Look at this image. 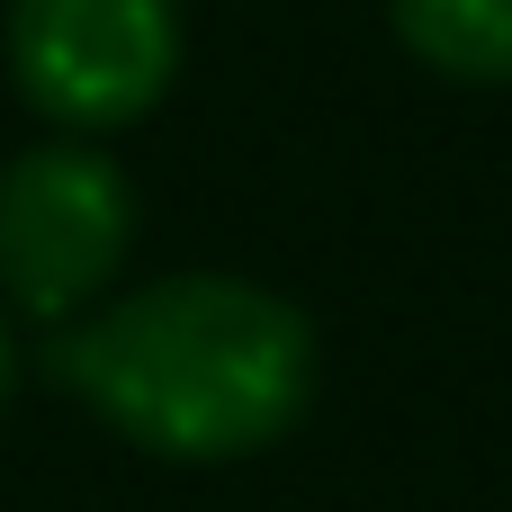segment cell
I'll use <instances>...</instances> for the list:
<instances>
[{
	"label": "cell",
	"instance_id": "obj_3",
	"mask_svg": "<svg viewBox=\"0 0 512 512\" xmlns=\"http://www.w3.org/2000/svg\"><path fill=\"white\" fill-rule=\"evenodd\" d=\"M180 72L171 0H9V81L63 135L135 126Z\"/></svg>",
	"mask_w": 512,
	"mask_h": 512
},
{
	"label": "cell",
	"instance_id": "obj_5",
	"mask_svg": "<svg viewBox=\"0 0 512 512\" xmlns=\"http://www.w3.org/2000/svg\"><path fill=\"white\" fill-rule=\"evenodd\" d=\"M9 387H18V342H9V315H0V405H9Z\"/></svg>",
	"mask_w": 512,
	"mask_h": 512
},
{
	"label": "cell",
	"instance_id": "obj_4",
	"mask_svg": "<svg viewBox=\"0 0 512 512\" xmlns=\"http://www.w3.org/2000/svg\"><path fill=\"white\" fill-rule=\"evenodd\" d=\"M387 18L441 81H512V0H387Z\"/></svg>",
	"mask_w": 512,
	"mask_h": 512
},
{
	"label": "cell",
	"instance_id": "obj_1",
	"mask_svg": "<svg viewBox=\"0 0 512 512\" xmlns=\"http://www.w3.org/2000/svg\"><path fill=\"white\" fill-rule=\"evenodd\" d=\"M45 369L135 450L180 468H225L288 441L315 405V324L225 270L153 279L90 324H63Z\"/></svg>",
	"mask_w": 512,
	"mask_h": 512
},
{
	"label": "cell",
	"instance_id": "obj_2",
	"mask_svg": "<svg viewBox=\"0 0 512 512\" xmlns=\"http://www.w3.org/2000/svg\"><path fill=\"white\" fill-rule=\"evenodd\" d=\"M135 252V180L90 144L54 135L0 162V297L36 324H72Z\"/></svg>",
	"mask_w": 512,
	"mask_h": 512
}]
</instances>
